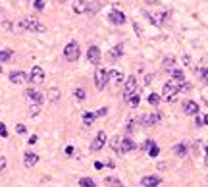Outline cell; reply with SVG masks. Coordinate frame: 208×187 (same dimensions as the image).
I'll return each mask as SVG.
<instances>
[{"mask_svg": "<svg viewBox=\"0 0 208 187\" xmlns=\"http://www.w3.org/2000/svg\"><path fill=\"white\" fill-rule=\"evenodd\" d=\"M202 122H204V124H206V125H208V114H206V116H204V118H202Z\"/></svg>", "mask_w": 208, "mask_h": 187, "instance_id": "obj_48", "label": "cell"}, {"mask_svg": "<svg viewBox=\"0 0 208 187\" xmlns=\"http://www.w3.org/2000/svg\"><path fill=\"white\" fill-rule=\"evenodd\" d=\"M48 98H50V101H58V98H60V91H58V89H50L48 91Z\"/></svg>", "mask_w": 208, "mask_h": 187, "instance_id": "obj_34", "label": "cell"}, {"mask_svg": "<svg viewBox=\"0 0 208 187\" xmlns=\"http://www.w3.org/2000/svg\"><path fill=\"white\" fill-rule=\"evenodd\" d=\"M0 71H2V68H0Z\"/></svg>", "mask_w": 208, "mask_h": 187, "instance_id": "obj_50", "label": "cell"}, {"mask_svg": "<svg viewBox=\"0 0 208 187\" xmlns=\"http://www.w3.org/2000/svg\"><path fill=\"white\" fill-rule=\"evenodd\" d=\"M35 143H37V135H31L29 137V145H35Z\"/></svg>", "mask_w": 208, "mask_h": 187, "instance_id": "obj_44", "label": "cell"}, {"mask_svg": "<svg viewBox=\"0 0 208 187\" xmlns=\"http://www.w3.org/2000/svg\"><path fill=\"white\" fill-rule=\"evenodd\" d=\"M133 27H135V31H137V35L139 37H143V31H141V25L137 23V21H133Z\"/></svg>", "mask_w": 208, "mask_h": 187, "instance_id": "obj_42", "label": "cell"}, {"mask_svg": "<svg viewBox=\"0 0 208 187\" xmlns=\"http://www.w3.org/2000/svg\"><path fill=\"white\" fill-rule=\"evenodd\" d=\"M42 81H44V70L41 68V66H33L31 75H29V83H33V85H41Z\"/></svg>", "mask_w": 208, "mask_h": 187, "instance_id": "obj_5", "label": "cell"}, {"mask_svg": "<svg viewBox=\"0 0 208 187\" xmlns=\"http://www.w3.org/2000/svg\"><path fill=\"white\" fill-rule=\"evenodd\" d=\"M73 95H75V98H77V101H85V98H87V93H85V89H83V87H77V89L73 91Z\"/></svg>", "mask_w": 208, "mask_h": 187, "instance_id": "obj_31", "label": "cell"}, {"mask_svg": "<svg viewBox=\"0 0 208 187\" xmlns=\"http://www.w3.org/2000/svg\"><path fill=\"white\" fill-rule=\"evenodd\" d=\"M139 122H141V118H131L129 122H127V125H125V131H127V133H131V131L135 129V125H137Z\"/></svg>", "mask_w": 208, "mask_h": 187, "instance_id": "obj_28", "label": "cell"}, {"mask_svg": "<svg viewBox=\"0 0 208 187\" xmlns=\"http://www.w3.org/2000/svg\"><path fill=\"white\" fill-rule=\"evenodd\" d=\"M162 66H164V70H173V66H176V58L173 56H166L164 60H162Z\"/></svg>", "mask_w": 208, "mask_h": 187, "instance_id": "obj_21", "label": "cell"}, {"mask_svg": "<svg viewBox=\"0 0 208 187\" xmlns=\"http://www.w3.org/2000/svg\"><path fill=\"white\" fill-rule=\"evenodd\" d=\"M102 166H104V164H102V162H98V160L95 162V168H97V170H102Z\"/></svg>", "mask_w": 208, "mask_h": 187, "instance_id": "obj_45", "label": "cell"}, {"mask_svg": "<svg viewBox=\"0 0 208 187\" xmlns=\"http://www.w3.org/2000/svg\"><path fill=\"white\" fill-rule=\"evenodd\" d=\"M33 6H35V10H44V0H35Z\"/></svg>", "mask_w": 208, "mask_h": 187, "instance_id": "obj_38", "label": "cell"}, {"mask_svg": "<svg viewBox=\"0 0 208 187\" xmlns=\"http://www.w3.org/2000/svg\"><path fill=\"white\" fill-rule=\"evenodd\" d=\"M25 96L29 98L33 104H41V102H42V98H44V96H42V93L35 91V89H27V91H25Z\"/></svg>", "mask_w": 208, "mask_h": 187, "instance_id": "obj_13", "label": "cell"}, {"mask_svg": "<svg viewBox=\"0 0 208 187\" xmlns=\"http://www.w3.org/2000/svg\"><path fill=\"white\" fill-rule=\"evenodd\" d=\"M41 114V104H31L29 106V116L35 118V116H39Z\"/></svg>", "mask_w": 208, "mask_h": 187, "instance_id": "obj_33", "label": "cell"}, {"mask_svg": "<svg viewBox=\"0 0 208 187\" xmlns=\"http://www.w3.org/2000/svg\"><path fill=\"white\" fill-rule=\"evenodd\" d=\"M146 101H148V104L158 106V104H160V101H162V96H160V95H156V93H150V95L146 96Z\"/></svg>", "mask_w": 208, "mask_h": 187, "instance_id": "obj_25", "label": "cell"}, {"mask_svg": "<svg viewBox=\"0 0 208 187\" xmlns=\"http://www.w3.org/2000/svg\"><path fill=\"white\" fill-rule=\"evenodd\" d=\"M37 162H39V155H35V152H25V156H23V164H25L27 168H33Z\"/></svg>", "mask_w": 208, "mask_h": 187, "instance_id": "obj_16", "label": "cell"}, {"mask_svg": "<svg viewBox=\"0 0 208 187\" xmlns=\"http://www.w3.org/2000/svg\"><path fill=\"white\" fill-rule=\"evenodd\" d=\"M79 185H81V187H97V183L92 181L91 178H81V180H79Z\"/></svg>", "mask_w": 208, "mask_h": 187, "instance_id": "obj_32", "label": "cell"}, {"mask_svg": "<svg viewBox=\"0 0 208 187\" xmlns=\"http://www.w3.org/2000/svg\"><path fill=\"white\" fill-rule=\"evenodd\" d=\"M98 10V2H89V10H87V14H95Z\"/></svg>", "mask_w": 208, "mask_h": 187, "instance_id": "obj_36", "label": "cell"}, {"mask_svg": "<svg viewBox=\"0 0 208 187\" xmlns=\"http://www.w3.org/2000/svg\"><path fill=\"white\" fill-rule=\"evenodd\" d=\"M95 118H97L95 112H85V114H83V124H85L87 127H91L92 122H95Z\"/></svg>", "mask_w": 208, "mask_h": 187, "instance_id": "obj_24", "label": "cell"}, {"mask_svg": "<svg viewBox=\"0 0 208 187\" xmlns=\"http://www.w3.org/2000/svg\"><path fill=\"white\" fill-rule=\"evenodd\" d=\"M89 10V2L87 0H75L73 2V12L75 14H87Z\"/></svg>", "mask_w": 208, "mask_h": 187, "instance_id": "obj_15", "label": "cell"}, {"mask_svg": "<svg viewBox=\"0 0 208 187\" xmlns=\"http://www.w3.org/2000/svg\"><path fill=\"white\" fill-rule=\"evenodd\" d=\"M195 71H196V75H199L204 83H208V70H206V68H196Z\"/></svg>", "mask_w": 208, "mask_h": 187, "instance_id": "obj_30", "label": "cell"}, {"mask_svg": "<svg viewBox=\"0 0 208 187\" xmlns=\"http://www.w3.org/2000/svg\"><path fill=\"white\" fill-rule=\"evenodd\" d=\"M108 19L112 21V23H118V25H121V23H125V16H123V12H120L118 8H114L112 12L108 14Z\"/></svg>", "mask_w": 208, "mask_h": 187, "instance_id": "obj_10", "label": "cell"}, {"mask_svg": "<svg viewBox=\"0 0 208 187\" xmlns=\"http://www.w3.org/2000/svg\"><path fill=\"white\" fill-rule=\"evenodd\" d=\"M10 81L14 83V85H21V83L29 81V77H27L23 71H12V73H10Z\"/></svg>", "mask_w": 208, "mask_h": 187, "instance_id": "obj_12", "label": "cell"}, {"mask_svg": "<svg viewBox=\"0 0 208 187\" xmlns=\"http://www.w3.org/2000/svg\"><path fill=\"white\" fill-rule=\"evenodd\" d=\"M121 54H123V45H116L110 52V58H120Z\"/></svg>", "mask_w": 208, "mask_h": 187, "instance_id": "obj_27", "label": "cell"}, {"mask_svg": "<svg viewBox=\"0 0 208 187\" xmlns=\"http://www.w3.org/2000/svg\"><path fill=\"white\" fill-rule=\"evenodd\" d=\"M19 27L25 29V31H33V33H42V31H46V27L41 23L37 17H33V16H27V17L19 19Z\"/></svg>", "mask_w": 208, "mask_h": 187, "instance_id": "obj_2", "label": "cell"}, {"mask_svg": "<svg viewBox=\"0 0 208 187\" xmlns=\"http://www.w3.org/2000/svg\"><path fill=\"white\" fill-rule=\"evenodd\" d=\"M108 85V71L104 68H97L95 70V87L98 91H104Z\"/></svg>", "mask_w": 208, "mask_h": 187, "instance_id": "obj_3", "label": "cell"}, {"mask_svg": "<svg viewBox=\"0 0 208 187\" xmlns=\"http://www.w3.org/2000/svg\"><path fill=\"white\" fill-rule=\"evenodd\" d=\"M25 131H27V127L23 125V124H17V125H16V133H17V135H23Z\"/></svg>", "mask_w": 208, "mask_h": 187, "instance_id": "obj_37", "label": "cell"}, {"mask_svg": "<svg viewBox=\"0 0 208 187\" xmlns=\"http://www.w3.org/2000/svg\"><path fill=\"white\" fill-rule=\"evenodd\" d=\"M137 93V79H135V75H131V77H127L125 79V98Z\"/></svg>", "mask_w": 208, "mask_h": 187, "instance_id": "obj_11", "label": "cell"}, {"mask_svg": "<svg viewBox=\"0 0 208 187\" xmlns=\"http://www.w3.org/2000/svg\"><path fill=\"white\" fill-rule=\"evenodd\" d=\"M173 152H176L179 158H183L185 155H187V147H185V143H179V145H176V147H173Z\"/></svg>", "mask_w": 208, "mask_h": 187, "instance_id": "obj_22", "label": "cell"}, {"mask_svg": "<svg viewBox=\"0 0 208 187\" xmlns=\"http://www.w3.org/2000/svg\"><path fill=\"white\" fill-rule=\"evenodd\" d=\"M133 149H135L133 139H121V145H120V152H121V155H125V152H129Z\"/></svg>", "mask_w": 208, "mask_h": 187, "instance_id": "obj_18", "label": "cell"}, {"mask_svg": "<svg viewBox=\"0 0 208 187\" xmlns=\"http://www.w3.org/2000/svg\"><path fill=\"white\" fill-rule=\"evenodd\" d=\"M145 81H146V85H148V83H152V75H146Z\"/></svg>", "mask_w": 208, "mask_h": 187, "instance_id": "obj_46", "label": "cell"}, {"mask_svg": "<svg viewBox=\"0 0 208 187\" xmlns=\"http://www.w3.org/2000/svg\"><path fill=\"white\" fill-rule=\"evenodd\" d=\"M120 145H121V137H120V135H114V137L110 139V147H112V150H120Z\"/></svg>", "mask_w": 208, "mask_h": 187, "instance_id": "obj_26", "label": "cell"}, {"mask_svg": "<svg viewBox=\"0 0 208 187\" xmlns=\"http://www.w3.org/2000/svg\"><path fill=\"white\" fill-rule=\"evenodd\" d=\"M125 101H127V104H129L131 108H137V106H139V101H141V98H139V95H137V93H133V95L127 96Z\"/></svg>", "mask_w": 208, "mask_h": 187, "instance_id": "obj_23", "label": "cell"}, {"mask_svg": "<svg viewBox=\"0 0 208 187\" xmlns=\"http://www.w3.org/2000/svg\"><path fill=\"white\" fill-rule=\"evenodd\" d=\"M106 112H108V108H106V106H102V108H98L97 112H95V116H106Z\"/></svg>", "mask_w": 208, "mask_h": 187, "instance_id": "obj_40", "label": "cell"}, {"mask_svg": "<svg viewBox=\"0 0 208 187\" xmlns=\"http://www.w3.org/2000/svg\"><path fill=\"white\" fill-rule=\"evenodd\" d=\"M170 73H171L173 81H177V83H183V81H185V73H183V70H179V68H173Z\"/></svg>", "mask_w": 208, "mask_h": 187, "instance_id": "obj_19", "label": "cell"}, {"mask_svg": "<svg viewBox=\"0 0 208 187\" xmlns=\"http://www.w3.org/2000/svg\"><path fill=\"white\" fill-rule=\"evenodd\" d=\"M0 135H2V137H8V129H6V125H4L2 122H0Z\"/></svg>", "mask_w": 208, "mask_h": 187, "instance_id": "obj_41", "label": "cell"}, {"mask_svg": "<svg viewBox=\"0 0 208 187\" xmlns=\"http://www.w3.org/2000/svg\"><path fill=\"white\" fill-rule=\"evenodd\" d=\"M87 60H89L91 64L98 66V64H100V48H98V47H89V50H87Z\"/></svg>", "mask_w": 208, "mask_h": 187, "instance_id": "obj_8", "label": "cell"}, {"mask_svg": "<svg viewBox=\"0 0 208 187\" xmlns=\"http://www.w3.org/2000/svg\"><path fill=\"white\" fill-rule=\"evenodd\" d=\"M6 166H8V162H6V158H4V156H0V174H4Z\"/></svg>", "mask_w": 208, "mask_h": 187, "instance_id": "obj_39", "label": "cell"}, {"mask_svg": "<svg viewBox=\"0 0 208 187\" xmlns=\"http://www.w3.org/2000/svg\"><path fill=\"white\" fill-rule=\"evenodd\" d=\"M146 4H158V0H145Z\"/></svg>", "mask_w": 208, "mask_h": 187, "instance_id": "obj_47", "label": "cell"}, {"mask_svg": "<svg viewBox=\"0 0 208 187\" xmlns=\"http://www.w3.org/2000/svg\"><path fill=\"white\" fill-rule=\"evenodd\" d=\"M104 183H106V187H123V183H121L118 178H114V175L106 178V180H104Z\"/></svg>", "mask_w": 208, "mask_h": 187, "instance_id": "obj_20", "label": "cell"}, {"mask_svg": "<svg viewBox=\"0 0 208 187\" xmlns=\"http://www.w3.org/2000/svg\"><path fill=\"white\" fill-rule=\"evenodd\" d=\"M108 81H112L114 85H120V83H123V73H121V71H118V70H112V71H108Z\"/></svg>", "mask_w": 208, "mask_h": 187, "instance_id": "obj_17", "label": "cell"}, {"mask_svg": "<svg viewBox=\"0 0 208 187\" xmlns=\"http://www.w3.org/2000/svg\"><path fill=\"white\" fill-rule=\"evenodd\" d=\"M206 162H208V145H206Z\"/></svg>", "mask_w": 208, "mask_h": 187, "instance_id": "obj_49", "label": "cell"}, {"mask_svg": "<svg viewBox=\"0 0 208 187\" xmlns=\"http://www.w3.org/2000/svg\"><path fill=\"white\" fill-rule=\"evenodd\" d=\"M158 152H160V149H158L156 145H152V147H150V149H148V156H152V158H156V156H158Z\"/></svg>", "mask_w": 208, "mask_h": 187, "instance_id": "obj_35", "label": "cell"}, {"mask_svg": "<svg viewBox=\"0 0 208 187\" xmlns=\"http://www.w3.org/2000/svg\"><path fill=\"white\" fill-rule=\"evenodd\" d=\"M73 147H66V155H69V156H73Z\"/></svg>", "mask_w": 208, "mask_h": 187, "instance_id": "obj_43", "label": "cell"}, {"mask_svg": "<svg viewBox=\"0 0 208 187\" xmlns=\"http://www.w3.org/2000/svg\"><path fill=\"white\" fill-rule=\"evenodd\" d=\"M183 112L187 116H196L199 114V104H196L195 101H185L183 102Z\"/></svg>", "mask_w": 208, "mask_h": 187, "instance_id": "obj_9", "label": "cell"}, {"mask_svg": "<svg viewBox=\"0 0 208 187\" xmlns=\"http://www.w3.org/2000/svg\"><path fill=\"white\" fill-rule=\"evenodd\" d=\"M177 96H179V83L171 79L164 85V89H162V98H164L166 102H176Z\"/></svg>", "mask_w": 208, "mask_h": 187, "instance_id": "obj_1", "label": "cell"}, {"mask_svg": "<svg viewBox=\"0 0 208 187\" xmlns=\"http://www.w3.org/2000/svg\"><path fill=\"white\" fill-rule=\"evenodd\" d=\"M12 54H14V52H12L10 48H6V50H0V64H4V62H8V60L12 58Z\"/></svg>", "mask_w": 208, "mask_h": 187, "instance_id": "obj_29", "label": "cell"}, {"mask_svg": "<svg viewBox=\"0 0 208 187\" xmlns=\"http://www.w3.org/2000/svg\"><path fill=\"white\" fill-rule=\"evenodd\" d=\"M141 183L145 187H158L162 183V178H158V175H145V178L141 180Z\"/></svg>", "mask_w": 208, "mask_h": 187, "instance_id": "obj_14", "label": "cell"}, {"mask_svg": "<svg viewBox=\"0 0 208 187\" xmlns=\"http://www.w3.org/2000/svg\"><path fill=\"white\" fill-rule=\"evenodd\" d=\"M160 120H162V114H160V112H150V114H145V116L141 118V124H143L145 127H150V125H156Z\"/></svg>", "mask_w": 208, "mask_h": 187, "instance_id": "obj_6", "label": "cell"}, {"mask_svg": "<svg viewBox=\"0 0 208 187\" xmlns=\"http://www.w3.org/2000/svg\"><path fill=\"white\" fill-rule=\"evenodd\" d=\"M79 54H81V50H79V45H77L75 41H72V42H67V45H66L64 56H66L67 62H75V60L79 58Z\"/></svg>", "mask_w": 208, "mask_h": 187, "instance_id": "obj_4", "label": "cell"}, {"mask_svg": "<svg viewBox=\"0 0 208 187\" xmlns=\"http://www.w3.org/2000/svg\"><path fill=\"white\" fill-rule=\"evenodd\" d=\"M104 145H106V133H104V131H98L97 137L92 139V143H91V150L97 152V150H100Z\"/></svg>", "mask_w": 208, "mask_h": 187, "instance_id": "obj_7", "label": "cell"}]
</instances>
